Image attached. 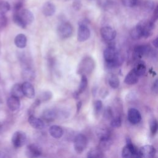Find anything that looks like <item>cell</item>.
Masks as SVG:
<instances>
[{
    "label": "cell",
    "mask_w": 158,
    "mask_h": 158,
    "mask_svg": "<svg viewBox=\"0 0 158 158\" xmlns=\"http://www.w3.org/2000/svg\"><path fill=\"white\" fill-rule=\"evenodd\" d=\"M154 23L155 22H152L151 20L149 21H141L139 23L141 28L143 38H147L152 35L155 27Z\"/></svg>",
    "instance_id": "obj_8"
},
{
    "label": "cell",
    "mask_w": 158,
    "mask_h": 158,
    "mask_svg": "<svg viewBox=\"0 0 158 158\" xmlns=\"http://www.w3.org/2000/svg\"><path fill=\"white\" fill-rule=\"evenodd\" d=\"M95 67L94 60L90 56L85 57L78 64L77 72L78 75H89Z\"/></svg>",
    "instance_id": "obj_1"
},
{
    "label": "cell",
    "mask_w": 158,
    "mask_h": 158,
    "mask_svg": "<svg viewBox=\"0 0 158 158\" xmlns=\"http://www.w3.org/2000/svg\"><path fill=\"white\" fill-rule=\"evenodd\" d=\"M130 36L133 40H139L143 37L141 28L139 23L130 31Z\"/></svg>",
    "instance_id": "obj_24"
},
{
    "label": "cell",
    "mask_w": 158,
    "mask_h": 158,
    "mask_svg": "<svg viewBox=\"0 0 158 158\" xmlns=\"http://www.w3.org/2000/svg\"><path fill=\"white\" fill-rule=\"evenodd\" d=\"M7 20L6 17L4 15V14L0 13V28L6 27V25H7Z\"/></svg>",
    "instance_id": "obj_40"
},
{
    "label": "cell",
    "mask_w": 158,
    "mask_h": 158,
    "mask_svg": "<svg viewBox=\"0 0 158 158\" xmlns=\"http://www.w3.org/2000/svg\"><path fill=\"white\" fill-rule=\"evenodd\" d=\"M10 93L12 96L17 97L19 99L24 96L22 89V85L19 83H16L13 85V86L11 88Z\"/></svg>",
    "instance_id": "obj_26"
},
{
    "label": "cell",
    "mask_w": 158,
    "mask_h": 158,
    "mask_svg": "<svg viewBox=\"0 0 158 158\" xmlns=\"http://www.w3.org/2000/svg\"><path fill=\"white\" fill-rule=\"evenodd\" d=\"M73 27L69 22H62L57 27V35L61 39L70 38L73 33Z\"/></svg>",
    "instance_id": "obj_4"
},
{
    "label": "cell",
    "mask_w": 158,
    "mask_h": 158,
    "mask_svg": "<svg viewBox=\"0 0 158 158\" xmlns=\"http://www.w3.org/2000/svg\"><path fill=\"white\" fill-rule=\"evenodd\" d=\"M102 102L101 100H97L94 102V112L96 115H99L102 110Z\"/></svg>",
    "instance_id": "obj_33"
},
{
    "label": "cell",
    "mask_w": 158,
    "mask_h": 158,
    "mask_svg": "<svg viewBox=\"0 0 158 158\" xmlns=\"http://www.w3.org/2000/svg\"><path fill=\"white\" fill-rule=\"evenodd\" d=\"M127 117L128 121L133 125L138 124L141 120V115L139 111L135 108H130L128 110Z\"/></svg>",
    "instance_id": "obj_11"
},
{
    "label": "cell",
    "mask_w": 158,
    "mask_h": 158,
    "mask_svg": "<svg viewBox=\"0 0 158 158\" xmlns=\"http://www.w3.org/2000/svg\"><path fill=\"white\" fill-rule=\"evenodd\" d=\"M139 152L141 157L151 158L155 156L156 150L155 148L151 145H145L139 149Z\"/></svg>",
    "instance_id": "obj_12"
},
{
    "label": "cell",
    "mask_w": 158,
    "mask_h": 158,
    "mask_svg": "<svg viewBox=\"0 0 158 158\" xmlns=\"http://www.w3.org/2000/svg\"><path fill=\"white\" fill-rule=\"evenodd\" d=\"M90 30L87 26V24L79 23V27L77 32V40L80 42L86 41L90 36Z\"/></svg>",
    "instance_id": "obj_9"
},
{
    "label": "cell",
    "mask_w": 158,
    "mask_h": 158,
    "mask_svg": "<svg viewBox=\"0 0 158 158\" xmlns=\"http://www.w3.org/2000/svg\"><path fill=\"white\" fill-rule=\"evenodd\" d=\"M110 126L112 128H118L122 125V117L118 114L110 119Z\"/></svg>",
    "instance_id": "obj_30"
},
{
    "label": "cell",
    "mask_w": 158,
    "mask_h": 158,
    "mask_svg": "<svg viewBox=\"0 0 158 158\" xmlns=\"http://www.w3.org/2000/svg\"><path fill=\"white\" fill-rule=\"evenodd\" d=\"M103 151L98 148H93L90 149L87 154V157L88 158H101L103 157Z\"/></svg>",
    "instance_id": "obj_27"
},
{
    "label": "cell",
    "mask_w": 158,
    "mask_h": 158,
    "mask_svg": "<svg viewBox=\"0 0 158 158\" xmlns=\"http://www.w3.org/2000/svg\"><path fill=\"white\" fill-rule=\"evenodd\" d=\"M16 12L18 13V14L19 15L23 22L26 24V25L31 24L34 20V15L33 13L28 9H22Z\"/></svg>",
    "instance_id": "obj_13"
},
{
    "label": "cell",
    "mask_w": 158,
    "mask_h": 158,
    "mask_svg": "<svg viewBox=\"0 0 158 158\" xmlns=\"http://www.w3.org/2000/svg\"><path fill=\"white\" fill-rule=\"evenodd\" d=\"M133 69L139 77L143 76L145 73L146 70L145 63L142 60L138 61L135 65V67L133 68Z\"/></svg>",
    "instance_id": "obj_25"
},
{
    "label": "cell",
    "mask_w": 158,
    "mask_h": 158,
    "mask_svg": "<svg viewBox=\"0 0 158 158\" xmlns=\"http://www.w3.org/2000/svg\"><path fill=\"white\" fill-rule=\"evenodd\" d=\"M22 77L27 81H31L35 78V72L30 67H26L23 70Z\"/></svg>",
    "instance_id": "obj_28"
},
{
    "label": "cell",
    "mask_w": 158,
    "mask_h": 158,
    "mask_svg": "<svg viewBox=\"0 0 158 158\" xmlns=\"http://www.w3.org/2000/svg\"><path fill=\"white\" fill-rule=\"evenodd\" d=\"M149 127H150V131L152 135H154L156 134L158 128V123L157 121L156 118H153L151 120L150 123H149Z\"/></svg>",
    "instance_id": "obj_34"
},
{
    "label": "cell",
    "mask_w": 158,
    "mask_h": 158,
    "mask_svg": "<svg viewBox=\"0 0 158 158\" xmlns=\"http://www.w3.org/2000/svg\"><path fill=\"white\" fill-rule=\"evenodd\" d=\"M157 88H158V87H157V80H156L154 81V82L153 83L152 88H151L152 92L156 93V94H157Z\"/></svg>",
    "instance_id": "obj_42"
},
{
    "label": "cell",
    "mask_w": 158,
    "mask_h": 158,
    "mask_svg": "<svg viewBox=\"0 0 158 158\" xmlns=\"http://www.w3.org/2000/svg\"><path fill=\"white\" fill-rule=\"evenodd\" d=\"M13 21L17 25H18L22 28H25L27 27L26 24L23 22L22 19L19 16V15L18 14V13L16 12L14 13L13 15Z\"/></svg>",
    "instance_id": "obj_32"
},
{
    "label": "cell",
    "mask_w": 158,
    "mask_h": 158,
    "mask_svg": "<svg viewBox=\"0 0 158 158\" xmlns=\"http://www.w3.org/2000/svg\"><path fill=\"white\" fill-rule=\"evenodd\" d=\"M87 86H88V78L86 77V75H82L78 89L77 91H76L73 93L74 98L77 99L78 98V96H80V94H81L83 92H84L85 91V89L87 88Z\"/></svg>",
    "instance_id": "obj_17"
},
{
    "label": "cell",
    "mask_w": 158,
    "mask_h": 158,
    "mask_svg": "<svg viewBox=\"0 0 158 158\" xmlns=\"http://www.w3.org/2000/svg\"><path fill=\"white\" fill-rule=\"evenodd\" d=\"M7 157V155L6 154L5 152L0 151V158H2V157Z\"/></svg>",
    "instance_id": "obj_48"
},
{
    "label": "cell",
    "mask_w": 158,
    "mask_h": 158,
    "mask_svg": "<svg viewBox=\"0 0 158 158\" xmlns=\"http://www.w3.org/2000/svg\"><path fill=\"white\" fill-rule=\"evenodd\" d=\"M59 115V112L54 109H47L43 112V118L48 122H52Z\"/></svg>",
    "instance_id": "obj_16"
},
{
    "label": "cell",
    "mask_w": 158,
    "mask_h": 158,
    "mask_svg": "<svg viewBox=\"0 0 158 158\" xmlns=\"http://www.w3.org/2000/svg\"><path fill=\"white\" fill-rule=\"evenodd\" d=\"M112 144V139L111 137L107 138H102L99 139V148L104 151L108 150Z\"/></svg>",
    "instance_id": "obj_23"
},
{
    "label": "cell",
    "mask_w": 158,
    "mask_h": 158,
    "mask_svg": "<svg viewBox=\"0 0 158 158\" xmlns=\"http://www.w3.org/2000/svg\"><path fill=\"white\" fill-rule=\"evenodd\" d=\"M73 8H74L75 10H80V9L81 7V4L80 1H79V0H76V1H75L73 2Z\"/></svg>",
    "instance_id": "obj_41"
},
{
    "label": "cell",
    "mask_w": 158,
    "mask_h": 158,
    "mask_svg": "<svg viewBox=\"0 0 158 158\" xmlns=\"http://www.w3.org/2000/svg\"><path fill=\"white\" fill-rule=\"evenodd\" d=\"M157 8L156 7L154 11V14H153V15H152V17L151 19V20L154 22H155L157 19Z\"/></svg>",
    "instance_id": "obj_44"
},
{
    "label": "cell",
    "mask_w": 158,
    "mask_h": 158,
    "mask_svg": "<svg viewBox=\"0 0 158 158\" xmlns=\"http://www.w3.org/2000/svg\"><path fill=\"white\" fill-rule=\"evenodd\" d=\"M22 89L23 95L28 98L32 99L35 97V91L33 86L29 81H25L22 85Z\"/></svg>",
    "instance_id": "obj_14"
},
{
    "label": "cell",
    "mask_w": 158,
    "mask_h": 158,
    "mask_svg": "<svg viewBox=\"0 0 158 158\" xmlns=\"http://www.w3.org/2000/svg\"><path fill=\"white\" fill-rule=\"evenodd\" d=\"M7 105L9 109L12 111L18 110L20 106V101L19 98L11 96L7 100Z\"/></svg>",
    "instance_id": "obj_18"
},
{
    "label": "cell",
    "mask_w": 158,
    "mask_h": 158,
    "mask_svg": "<svg viewBox=\"0 0 158 158\" xmlns=\"http://www.w3.org/2000/svg\"><path fill=\"white\" fill-rule=\"evenodd\" d=\"M103 117L107 120L111 119L114 117V111L112 108L110 106H107L104 110Z\"/></svg>",
    "instance_id": "obj_38"
},
{
    "label": "cell",
    "mask_w": 158,
    "mask_h": 158,
    "mask_svg": "<svg viewBox=\"0 0 158 158\" xmlns=\"http://www.w3.org/2000/svg\"><path fill=\"white\" fill-rule=\"evenodd\" d=\"M157 40H158V38L157 37L156 38H155V39L152 41V44H153V46H154L156 48H157V44H158Z\"/></svg>",
    "instance_id": "obj_46"
},
{
    "label": "cell",
    "mask_w": 158,
    "mask_h": 158,
    "mask_svg": "<svg viewBox=\"0 0 158 158\" xmlns=\"http://www.w3.org/2000/svg\"><path fill=\"white\" fill-rule=\"evenodd\" d=\"M138 75L136 74L134 69L130 70L126 75L125 78V83L129 85L136 84L138 81Z\"/></svg>",
    "instance_id": "obj_19"
},
{
    "label": "cell",
    "mask_w": 158,
    "mask_h": 158,
    "mask_svg": "<svg viewBox=\"0 0 158 158\" xmlns=\"http://www.w3.org/2000/svg\"><path fill=\"white\" fill-rule=\"evenodd\" d=\"M108 83L112 88L116 89L119 86L120 80L118 77L115 74H110L109 76Z\"/></svg>",
    "instance_id": "obj_29"
},
{
    "label": "cell",
    "mask_w": 158,
    "mask_h": 158,
    "mask_svg": "<svg viewBox=\"0 0 158 158\" xmlns=\"http://www.w3.org/2000/svg\"><path fill=\"white\" fill-rule=\"evenodd\" d=\"M87 144L88 139L85 135L79 133L75 136L73 141V147L77 153H82L86 148Z\"/></svg>",
    "instance_id": "obj_3"
},
{
    "label": "cell",
    "mask_w": 158,
    "mask_h": 158,
    "mask_svg": "<svg viewBox=\"0 0 158 158\" xmlns=\"http://www.w3.org/2000/svg\"><path fill=\"white\" fill-rule=\"evenodd\" d=\"M52 98V93L50 91H44L42 92L40 97V101H48Z\"/></svg>",
    "instance_id": "obj_37"
},
{
    "label": "cell",
    "mask_w": 158,
    "mask_h": 158,
    "mask_svg": "<svg viewBox=\"0 0 158 158\" xmlns=\"http://www.w3.org/2000/svg\"><path fill=\"white\" fill-rule=\"evenodd\" d=\"M98 2L101 6H105L108 2V0H98Z\"/></svg>",
    "instance_id": "obj_45"
},
{
    "label": "cell",
    "mask_w": 158,
    "mask_h": 158,
    "mask_svg": "<svg viewBox=\"0 0 158 158\" xmlns=\"http://www.w3.org/2000/svg\"><path fill=\"white\" fill-rule=\"evenodd\" d=\"M26 156L28 157H38L42 154V150L40 146L35 144H28L25 150Z\"/></svg>",
    "instance_id": "obj_10"
},
{
    "label": "cell",
    "mask_w": 158,
    "mask_h": 158,
    "mask_svg": "<svg viewBox=\"0 0 158 158\" xmlns=\"http://www.w3.org/2000/svg\"><path fill=\"white\" fill-rule=\"evenodd\" d=\"M22 7V3L21 2H17V3L15 4V6H14V10H15V12L19 11V10L21 9Z\"/></svg>",
    "instance_id": "obj_43"
},
{
    "label": "cell",
    "mask_w": 158,
    "mask_h": 158,
    "mask_svg": "<svg viewBox=\"0 0 158 158\" xmlns=\"http://www.w3.org/2000/svg\"><path fill=\"white\" fill-rule=\"evenodd\" d=\"M123 6L128 7L135 6L138 3V0H122Z\"/></svg>",
    "instance_id": "obj_39"
},
{
    "label": "cell",
    "mask_w": 158,
    "mask_h": 158,
    "mask_svg": "<svg viewBox=\"0 0 158 158\" xmlns=\"http://www.w3.org/2000/svg\"><path fill=\"white\" fill-rule=\"evenodd\" d=\"M127 144L123 148L122 151V156L125 158L141 157L139 149H138L132 143L130 138H127L126 139Z\"/></svg>",
    "instance_id": "obj_2"
},
{
    "label": "cell",
    "mask_w": 158,
    "mask_h": 158,
    "mask_svg": "<svg viewBox=\"0 0 158 158\" xmlns=\"http://www.w3.org/2000/svg\"><path fill=\"white\" fill-rule=\"evenodd\" d=\"M81 105H82V102H81V101H78V102H77V112H79V110H80V109H81Z\"/></svg>",
    "instance_id": "obj_47"
},
{
    "label": "cell",
    "mask_w": 158,
    "mask_h": 158,
    "mask_svg": "<svg viewBox=\"0 0 158 158\" xmlns=\"http://www.w3.org/2000/svg\"><path fill=\"white\" fill-rule=\"evenodd\" d=\"M1 130H2V127H1V125L0 124V133L1 132Z\"/></svg>",
    "instance_id": "obj_49"
},
{
    "label": "cell",
    "mask_w": 158,
    "mask_h": 158,
    "mask_svg": "<svg viewBox=\"0 0 158 158\" xmlns=\"http://www.w3.org/2000/svg\"><path fill=\"white\" fill-rule=\"evenodd\" d=\"M43 13L45 16L49 17L54 15L56 12V7L54 4L51 2H46L43 6Z\"/></svg>",
    "instance_id": "obj_21"
},
{
    "label": "cell",
    "mask_w": 158,
    "mask_h": 158,
    "mask_svg": "<svg viewBox=\"0 0 158 158\" xmlns=\"http://www.w3.org/2000/svg\"><path fill=\"white\" fill-rule=\"evenodd\" d=\"M100 33L102 38L106 42L110 43L116 37V31L111 27L105 26L101 28Z\"/></svg>",
    "instance_id": "obj_7"
},
{
    "label": "cell",
    "mask_w": 158,
    "mask_h": 158,
    "mask_svg": "<svg viewBox=\"0 0 158 158\" xmlns=\"http://www.w3.org/2000/svg\"><path fill=\"white\" fill-rule=\"evenodd\" d=\"M10 6L9 3L6 1H0V13L4 14L9 10Z\"/></svg>",
    "instance_id": "obj_35"
},
{
    "label": "cell",
    "mask_w": 158,
    "mask_h": 158,
    "mask_svg": "<svg viewBox=\"0 0 158 158\" xmlns=\"http://www.w3.org/2000/svg\"><path fill=\"white\" fill-rule=\"evenodd\" d=\"M28 122L33 128L37 130H41L44 127V122L43 120L34 116L33 114L29 115Z\"/></svg>",
    "instance_id": "obj_15"
},
{
    "label": "cell",
    "mask_w": 158,
    "mask_h": 158,
    "mask_svg": "<svg viewBox=\"0 0 158 158\" xmlns=\"http://www.w3.org/2000/svg\"><path fill=\"white\" fill-rule=\"evenodd\" d=\"M27 139V135L25 132L22 131H17L13 134L11 142L14 148H20L26 143Z\"/></svg>",
    "instance_id": "obj_5"
},
{
    "label": "cell",
    "mask_w": 158,
    "mask_h": 158,
    "mask_svg": "<svg viewBox=\"0 0 158 158\" xmlns=\"http://www.w3.org/2000/svg\"><path fill=\"white\" fill-rule=\"evenodd\" d=\"M142 5H143V9L147 12H150V11L152 10V9H154V2L151 0L144 1L142 3Z\"/></svg>",
    "instance_id": "obj_36"
},
{
    "label": "cell",
    "mask_w": 158,
    "mask_h": 158,
    "mask_svg": "<svg viewBox=\"0 0 158 158\" xmlns=\"http://www.w3.org/2000/svg\"><path fill=\"white\" fill-rule=\"evenodd\" d=\"M27 37L24 34L22 33L18 34L14 39V43L19 48H24L27 45Z\"/></svg>",
    "instance_id": "obj_22"
},
{
    "label": "cell",
    "mask_w": 158,
    "mask_h": 158,
    "mask_svg": "<svg viewBox=\"0 0 158 158\" xmlns=\"http://www.w3.org/2000/svg\"><path fill=\"white\" fill-rule=\"evenodd\" d=\"M97 135L99 138V139L102 138H107L111 137L110 131H109V130L106 128H100L98 130Z\"/></svg>",
    "instance_id": "obj_31"
},
{
    "label": "cell",
    "mask_w": 158,
    "mask_h": 158,
    "mask_svg": "<svg viewBox=\"0 0 158 158\" xmlns=\"http://www.w3.org/2000/svg\"><path fill=\"white\" fill-rule=\"evenodd\" d=\"M49 132L52 137L56 139L60 138L64 134V131L62 128L56 125L51 126L49 130Z\"/></svg>",
    "instance_id": "obj_20"
},
{
    "label": "cell",
    "mask_w": 158,
    "mask_h": 158,
    "mask_svg": "<svg viewBox=\"0 0 158 158\" xmlns=\"http://www.w3.org/2000/svg\"><path fill=\"white\" fill-rule=\"evenodd\" d=\"M152 52V48L149 44L137 45L133 49V57L135 59H140L144 56H148Z\"/></svg>",
    "instance_id": "obj_6"
}]
</instances>
